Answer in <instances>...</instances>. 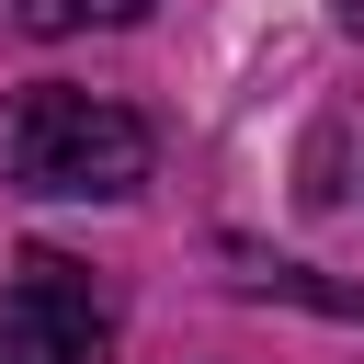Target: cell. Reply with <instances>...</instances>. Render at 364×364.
<instances>
[{
	"label": "cell",
	"instance_id": "1",
	"mask_svg": "<svg viewBox=\"0 0 364 364\" xmlns=\"http://www.w3.org/2000/svg\"><path fill=\"white\" fill-rule=\"evenodd\" d=\"M0 182L11 193H136L148 182V125L102 91H68V80H34L0 102Z\"/></svg>",
	"mask_w": 364,
	"mask_h": 364
},
{
	"label": "cell",
	"instance_id": "2",
	"mask_svg": "<svg viewBox=\"0 0 364 364\" xmlns=\"http://www.w3.org/2000/svg\"><path fill=\"white\" fill-rule=\"evenodd\" d=\"M0 330H23L46 364H114V318L91 296V273L68 250H23L11 284H0Z\"/></svg>",
	"mask_w": 364,
	"mask_h": 364
},
{
	"label": "cell",
	"instance_id": "3",
	"mask_svg": "<svg viewBox=\"0 0 364 364\" xmlns=\"http://www.w3.org/2000/svg\"><path fill=\"white\" fill-rule=\"evenodd\" d=\"M136 11H159V0H23V23H34V34H80V23H136Z\"/></svg>",
	"mask_w": 364,
	"mask_h": 364
},
{
	"label": "cell",
	"instance_id": "4",
	"mask_svg": "<svg viewBox=\"0 0 364 364\" xmlns=\"http://www.w3.org/2000/svg\"><path fill=\"white\" fill-rule=\"evenodd\" d=\"M0 364H46V353H34V341H23V330H0Z\"/></svg>",
	"mask_w": 364,
	"mask_h": 364
},
{
	"label": "cell",
	"instance_id": "5",
	"mask_svg": "<svg viewBox=\"0 0 364 364\" xmlns=\"http://www.w3.org/2000/svg\"><path fill=\"white\" fill-rule=\"evenodd\" d=\"M341 23H353V34H364V0H341Z\"/></svg>",
	"mask_w": 364,
	"mask_h": 364
}]
</instances>
